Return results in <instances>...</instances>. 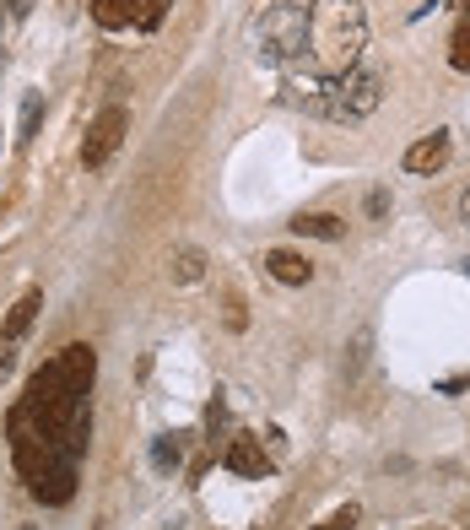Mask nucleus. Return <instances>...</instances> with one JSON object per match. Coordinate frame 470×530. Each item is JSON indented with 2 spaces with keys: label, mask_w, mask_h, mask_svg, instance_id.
I'll use <instances>...</instances> for the list:
<instances>
[{
  "label": "nucleus",
  "mask_w": 470,
  "mask_h": 530,
  "mask_svg": "<svg viewBox=\"0 0 470 530\" xmlns=\"http://www.w3.org/2000/svg\"><path fill=\"white\" fill-rule=\"evenodd\" d=\"M38 309H44V293H22L17 303H11V314H6V341H17V336H28L33 320H38Z\"/></svg>",
  "instance_id": "nucleus-11"
},
{
  "label": "nucleus",
  "mask_w": 470,
  "mask_h": 530,
  "mask_svg": "<svg viewBox=\"0 0 470 530\" xmlns=\"http://www.w3.org/2000/svg\"><path fill=\"white\" fill-rule=\"evenodd\" d=\"M449 65H454V71H470V17L449 38Z\"/></svg>",
  "instance_id": "nucleus-14"
},
{
  "label": "nucleus",
  "mask_w": 470,
  "mask_h": 530,
  "mask_svg": "<svg viewBox=\"0 0 470 530\" xmlns=\"http://www.w3.org/2000/svg\"><path fill=\"white\" fill-rule=\"evenodd\" d=\"M11 17H28V0H11Z\"/></svg>",
  "instance_id": "nucleus-18"
},
{
  "label": "nucleus",
  "mask_w": 470,
  "mask_h": 530,
  "mask_svg": "<svg viewBox=\"0 0 470 530\" xmlns=\"http://www.w3.org/2000/svg\"><path fill=\"white\" fill-rule=\"evenodd\" d=\"M92 379H98V352L87 341H71L28 379L22 401L6 417L22 482L49 509L76 498V466L92 433Z\"/></svg>",
  "instance_id": "nucleus-1"
},
{
  "label": "nucleus",
  "mask_w": 470,
  "mask_h": 530,
  "mask_svg": "<svg viewBox=\"0 0 470 530\" xmlns=\"http://www.w3.org/2000/svg\"><path fill=\"white\" fill-rule=\"evenodd\" d=\"M38 114H44V98H38V92H28V103H22V147H28V141L38 136Z\"/></svg>",
  "instance_id": "nucleus-15"
},
{
  "label": "nucleus",
  "mask_w": 470,
  "mask_h": 530,
  "mask_svg": "<svg viewBox=\"0 0 470 530\" xmlns=\"http://www.w3.org/2000/svg\"><path fill=\"white\" fill-rule=\"evenodd\" d=\"M379 98H384V76L352 65L346 76L325 82L314 98H303V103H308L314 114H325V119H346V125H357V119H368L373 109H379Z\"/></svg>",
  "instance_id": "nucleus-3"
},
{
  "label": "nucleus",
  "mask_w": 470,
  "mask_h": 530,
  "mask_svg": "<svg viewBox=\"0 0 470 530\" xmlns=\"http://www.w3.org/2000/svg\"><path fill=\"white\" fill-rule=\"evenodd\" d=\"M460 211H465V222H470V190L460 195Z\"/></svg>",
  "instance_id": "nucleus-19"
},
{
  "label": "nucleus",
  "mask_w": 470,
  "mask_h": 530,
  "mask_svg": "<svg viewBox=\"0 0 470 530\" xmlns=\"http://www.w3.org/2000/svg\"><path fill=\"white\" fill-rule=\"evenodd\" d=\"M303 49H308V6H298V0H281L254 22V55L265 65H298Z\"/></svg>",
  "instance_id": "nucleus-4"
},
{
  "label": "nucleus",
  "mask_w": 470,
  "mask_h": 530,
  "mask_svg": "<svg viewBox=\"0 0 470 530\" xmlns=\"http://www.w3.org/2000/svg\"><path fill=\"white\" fill-rule=\"evenodd\" d=\"M222 466L249 476V482H260V476H271V455L260 449V439H249V433H238V439H227L222 449Z\"/></svg>",
  "instance_id": "nucleus-7"
},
{
  "label": "nucleus",
  "mask_w": 470,
  "mask_h": 530,
  "mask_svg": "<svg viewBox=\"0 0 470 530\" xmlns=\"http://www.w3.org/2000/svg\"><path fill=\"white\" fill-rule=\"evenodd\" d=\"M368 49V17H362V0H314L308 6V71L314 82H335L362 60Z\"/></svg>",
  "instance_id": "nucleus-2"
},
{
  "label": "nucleus",
  "mask_w": 470,
  "mask_h": 530,
  "mask_svg": "<svg viewBox=\"0 0 470 530\" xmlns=\"http://www.w3.org/2000/svg\"><path fill=\"white\" fill-rule=\"evenodd\" d=\"M443 163H449V130H433V136H422V141L406 152V168H411V174H438Z\"/></svg>",
  "instance_id": "nucleus-8"
},
{
  "label": "nucleus",
  "mask_w": 470,
  "mask_h": 530,
  "mask_svg": "<svg viewBox=\"0 0 470 530\" xmlns=\"http://www.w3.org/2000/svg\"><path fill=\"white\" fill-rule=\"evenodd\" d=\"M265 271H271L276 282H287V287H308V282H314V260L292 255V249H271V255H265Z\"/></svg>",
  "instance_id": "nucleus-9"
},
{
  "label": "nucleus",
  "mask_w": 470,
  "mask_h": 530,
  "mask_svg": "<svg viewBox=\"0 0 470 530\" xmlns=\"http://www.w3.org/2000/svg\"><path fill=\"white\" fill-rule=\"evenodd\" d=\"M173 6V0H92V17H98V28H109V33H119V28H157L163 22V11Z\"/></svg>",
  "instance_id": "nucleus-6"
},
{
  "label": "nucleus",
  "mask_w": 470,
  "mask_h": 530,
  "mask_svg": "<svg viewBox=\"0 0 470 530\" xmlns=\"http://www.w3.org/2000/svg\"><path fill=\"white\" fill-rule=\"evenodd\" d=\"M179 460H184V444L173 439V433H163V439L152 444V466L157 471H179Z\"/></svg>",
  "instance_id": "nucleus-13"
},
{
  "label": "nucleus",
  "mask_w": 470,
  "mask_h": 530,
  "mask_svg": "<svg viewBox=\"0 0 470 530\" xmlns=\"http://www.w3.org/2000/svg\"><path fill=\"white\" fill-rule=\"evenodd\" d=\"M357 514H362V509H357V503H346V509H335V514H330V520H319L314 530H352V525H357Z\"/></svg>",
  "instance_id": "nucleus-16"
},
{
  "label": "nucleus",
  "mask_w": 470,
  "mask_h": 530,
  "mask_svg": "<svg viewBox=\"0 0 470 530\" xmlns=\"http://www.w3.org/2000/svg\"><path fill=\"white\" fill-rule=\"evenodd\" d=\"M11 363H17V357H11V341H6V347H0V374H11Z\"/></svg>",
  "instance_id": "nucleus-17"
},
{
  "label": "nucleus",
  "mask_w": 470,
  "mask_h": 530,
  "mask_svg": "<svg viewBox=\"0 0 470 530\" xmlns=\"http://www.w3.org/2000/svg\"><path fill=\"white\" fill-rule=\"evenodd\" d=\"M125 130H130V114L119 109V103H109L98 119L87 125V141H82V163L87 168H103L109 157L119 152V141H125Z\"/></svg>",
  "instance_id": "nucleus-5"
},
{
  "label": "nucleus",
  "mask_w": 470,
  "mask_h": 530,
  "mask_svg": "<svg viewBox=\"0 0 470 530\" xmlns=\"http://www.w3.org/2000/svg\"><path fill=\"white\" fill-rule=\"evenodd\" d=\"M292 233L298 238H325V244H335V238L346 233L341 217H330V211H303V217H292Z\"/></svg>",
  "instance_id": "nucleus-10"
},
{
  "label": "nucleus",
  "mask_w": 470,
  "mask_h": 530,
  "mask_svg": "<svg viewBox=\"0 0 470 530\" xmlns=\"http://www.w3.org/2000/svg\"><path fill=\"white\" fill-rule=\"evenodd\" d=\"M200 276H206V255H200L195 244H184V249H173V282H200Z\"/></svg>",
  "instance_id": "nucleus-12"
},
{
  "label": "nucleus",
  "mask_w": 470,
  "mask_h": 530,
  "mask_svg": "<svg viewBox=\"0 0 470 530\" xmlns=\"http://www.w3.org/2000/svg\"><path fill=\"white\" fill-rule=\"evenodd\" d=\"M465 6H470V0H465ZM465 17H470V11H465Z\"/></svg>",
  "instance_id": "nucleus-20"
}]
</instances>
